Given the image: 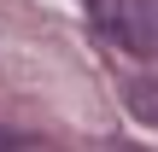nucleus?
Returning a JSON list of instances; mask_svg holds the SVG:
<instances>
[{
	"label": "nucleus",
	"mask_w": 158,
	"mask_h": 152,
	"mask_svg": "<svg viewBox=\"0 0 158 152\" xmlns=\"http://www.w3.org/2000/svg\"><path fill=\"white\" fill-rule=\"evenodd\" d=\"M94 29L141 59H158V0H88Z\"/></svg>",
	"instance_id": "nucleus-1"
},
{
	"label": "nucleus",
	"mask_w": 158,
	"mask_h": 152,
	"mask_svg": "<svg viewBox=\"0 0 158 152\" xmlns=\"http://www.w3.org/2000/svg\"><path fill=\"white\" fill-rule=\"evenodd\" d=\"M123 100H129V111H135L141 123H158V82H129Z\"/></svg>",
	"instance_id": "nucleus-2"
},
{
	"label": "nucleus",
	"mask_w": 158,
	"mask_h": 152,
	"mask_svg": "<svg viewBox=\"0 0 158 152\" xmlns=\"http://www.w3.org/2000/svg\"><path fill=\"white\" fill-rule=\"evenodd\" d=\"M18 146H35V135H18V129H0V152H18Z\"/></svg>",
	"instance_id": "nucleus-3"
}]
</instances>
